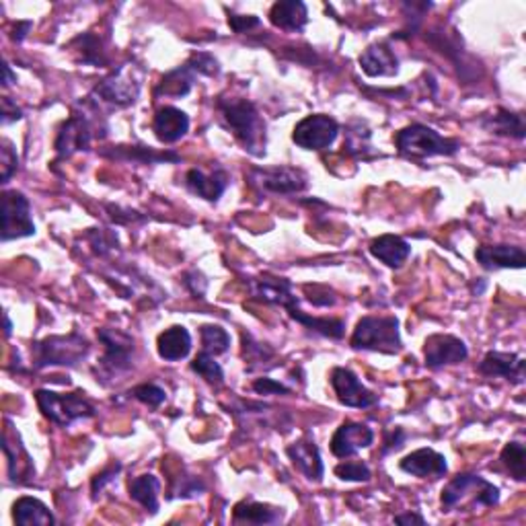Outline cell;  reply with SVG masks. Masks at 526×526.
I'll return each mask as SVG.
<instances>
[{
  "mask_svg": "<svg viewBox=\"0 0 526 526\" xmlns=\"http://www.w3.org/2000/svg\"><path fill=\"white\" fill-rule=\"evenodd\" d=\"M220 111L222 122L227 124V128L233 132L237 142L243 146V151H247L254 157H263L265 154V122L257 108L247 99L241 97H224L216 105Z\"/></svg>",
  "mask_w": 526,
  "mask_h": 526,
  "instance_id": "6da1fadb",
  "label": "cell"
},
{
  "mask_svg": "<svg viewBox=\"0 0 526 526\" xmlns=\"http://www.w3.org/2000/svg\"><path fill=\"white\" fill-rule=\"evenodd\" d=\"M442 512H477L500 504V489L475 473H459L446 483L440 496Z\"/></svg>",
  "mask_w": 526,
  "mask_h": 526,
  "instance_id": "7a4b0ae2",
  "label": "cell"
},
{
  "mask_svg": "<svg viewBox=\"0 0 526 526\" xmlns=\"http://www.w3.org/2000/svg\"><path fill=\"white\" fill-rule=\"evenodd\" d=\"M97 130H105V125L99 124V108L97 103L87 97L82 101V111H74L56 136L54 149L58 152L60 159L73 157L74 152L89 151L93 138H103Z\"/></svg>",
  "mask_w": 526,
  "mask_h": 526,
  "instance_id": "3957f363",
  "label": "cell"
},
{
  "mask_svg": "<svg viewBox=\"0 0 526 526\" xmlns=\"http://www.w3.org/2000/svg\"><path fill=\"white\" fill-rule=\"evenodd\" d=\"M395 146L403 157L426 159V157H453L461 149V142L454 138L440 136L434 128L424 124L405 125L395 134Z\"/></svg>",
  "mask_w": 526,
  "mask_h": 526,
  "instance_id": "277c9868",
  "label": "cell"
},
{
  "mask_svg": "<svg viewBox=\"0 0 526 526\" xmlns=\"http://www.w3.org/2000/svg\"><path fill=\"white\" fill-rule=\"evenodd\" d=\"M97 338L103 343V358L99 360V370H95L97 381L105 384V378L122 381L124 375H128L134 366V340L122 329L103 327L97 332Z\"/></svg>",
  "mask_w": 526,
  "mask_h": 526,
  "instance_id": "5b68a950",
  "label": "cell"
},
{
  "mask_svg": "<svg viewBox=\"0 0 526 526\" xmlns=\"http://www.w3.org/2000/svg\"><path fill=\"white\" fill-rule=\"evenodd\" d=\"M89 349V341L76 332L68 335H50V338L35 341L31 346L33 366H76L85 360Z\"/></svg>",
  "mask_w": 526,
  "mask_h": 526,
  "instance_id": "8992f818",
  "label": "cell"
},
{
  "mask_svg": "<svg viewBox=\"0 0 526 526\" xmlns=\"http://www.w3.org/2000/svg\"><path fill=\"white\" fill-rule=\"evenodd\" d=\"M35 401L39 405V411L50 419L52 424L60 427H68L79 419L95 418V405L85 397V392H56L47 389H39L35 392Z\"/></svg>",
  "mask_w": 526,
  "mask_h": 526,
  "instance_id": "52a82bcc",
  "label": "cell"
},
{
  "mask_svg": "<svg viewBox=\"0 0 526 526\" xmlns=\"http://www.w3.org/2000/svg\"><path fill=\"white\" fill-rule=\"evenodd\" d=\"M354 349H370V352L397 354L401 352L403 343L399 335L397 317H362L349 340Z\"/></svg>",
  "mask_w": 526,
  "mask_h": 526,
  "instance_id": "ba28073f",
  "label": "cell"
},
{
  "mask_svg": "<svg viewBox=\"0 0 526 526\" xmlns=\"http://www.w3.org/2000/svg\"><path fill=\"white\" fill-rule=\"evenodd\" d=\"M142 79L144 70L128 62V65L114 70L109 76H105L89 97L97 103L101 101L116 105V108H128V105L136 103L140 89H142Z\"/></svg>",
  "mask_w": 526,
  "mask_h": 526,
  "instance_id": "9c48e42d",
  "label": "cell"
},
{
  "mask_svg": "<svg viewBox=\"0 0 526 526\" xmlns=\"http://www.w3.org/2000/svg\"><path fill=\"white\" fill-rule=\"evenodd\" d=\"M0 212H3V241L23 238L35 235V224L31 219V204L17 189H6L0 200Z\"/></svg>",
  "mask_w": 526,
  "mask_h": 526,
  "instance_id": "30bf717a",
  "label": "cell"
},
{
  "mask_svg": "<svg viewBox=\"0 0 526 526\" xmlns=\"http://www.w3.org/2000/svg\"><path fill=\"white\" fill-rule=\"evenodd\" d=\"M340 134V124L332 116L313 114L294 125L292 142L305 151H325Z\"/></svg>",
  "mask_w": 526,
  "mask_h": 526,
  "instance_id": "8fae6325",
  "label": "cell"
},
{
  "mask_svg": "<svg viewBox=\"0 0 526 526\" xmlns=\"http://www.w3.org/2000/svg\"><path fill=\"white\" fill-rule=\"evenodd\" d=\"M251 184L268 194L278 195H290L305 192L308 185V177L303 169H294V167H268V169H259L255 167L249 173Z\"/></svg>",
  "mask_w": 526,
  "mask_h": 526,
  "instance_id": "7c38bea8",
  "label": "cell"
},
{
  "mask_svg": "<svg viewBox=\"0 0 526 526\" xmlns=\"http://www.w3.org/2000/svg\"><path fill=\"white\" fill-rule=\"evenodd\" d=\"M332 387L335 391V395H338V401L341 405H346V408L366 410L378 403V395L364 387L360 378H358L349 368L340 366L332 370Z\"/></svg>",
  "mask_w": 526,
  "mask_h": 526,
  "instance_id": "4fadbf2b",
  "label": "cell"
},
{
  "mask_svg": "<svg viewBox=\"0 0 526 526\" xmlns=\"http://www.w3.org/2000/svg\"><path fill=\"white\" fill-rule=\"evenodd\" d=\"M424 356L426 366L438 370L442 366H453V364H461L462 360H467L469 349L465 341L454 338V335L434 333L424 343Z\"/></svg>",
  "mask_w": 526,
  "mask_h": 526,
  "instance_id": "5bb4252c",
  "label": "cell"
},
{
  "mask_svg": "<svg viewBox=\"0 0 526 526\" xmlns=\"http://www.w3.org/2000/svg\"><path fill=\"white\" fill-rule=\"evenodd\" d=\"M249 290L254 292V297L268 305H278L289 311L290 317H294L300 308L298 300L292 292L290 280L278 278V276H259L249 280Z\"/></svg>",
  "mask_w": 526,
  "mask_h": 526,
  "instance_id": "9a60e30c",
  "label": "cell"
},
{
  "mask_svg": "<svg viewBox=\"0 0 526 526\" xmlns=\"http://www.w3.org/2000/svg\"><path fill=\"white\" fill-rule=\"evenodd\" d=\"M375 442L373 427L360 422H343L332 438V453L338 459L354 457L358 451L368 448Z\"/></svg>",
  "mask_w": 526,
  "mask_h": 526,
  "instance_id": "2e32d148",
  "label": "cell"
},
{
  "mask_svg": "<svg viewBox=\"0 0 526 526\" xmlns=\"http://www.w3.org/2000/svg\"><path fill=\"white\" fill-rule=\"evenodd\" d=\"M524 358L512 352H487L477 370L487 378H506L514 384L524 383Z\"/></svg>",
  "mask_w": 526,
  "mask_h": 526,
  "instance_id": "e0dca14e",
  "label": "cell"
},
{
  "mask_svg": "<svg viewBox=\"0 0 526 526\" xmlns=\"http://www.w3.org/2000/svg\"><path fill=\"white\" fill-rule=\"evenodd\" d=\"M475 257L483 270H522L526 265V254L518 245H481Z\"/></svg>",
  "mask_w": 526,
  "mask_h": 526,
  "instance_id": "ac0fdd59",
  "label": "cell"
},
{
  "mask_svg": "<svg viewBox=\"0 0 526 526\" xmlns=\"http://www.w3.org/2000/svg\"><path fill=\"white\" fill-rule=\"evenodd\" d=\"M229 184V173L220 169V167H216L212 173H206L202 169H189L185 175V185L189 192L206 202H219L222 198V194L227 192Z\"/></svg>",
  "mask_w": 526,
  "mask_h": 526,
  "instance_id": "d6986e66",
  "label": "cell"
},
{
  "mask_svg": "<svg viewBox=\"0 0 526 526\" xmlns=\"http://www.w3.org/2000/svg\"><path fill=\"white\" fill-rule=\"evenodd\" d=\"M401 471L410 473L419 479H440L448 473L446 457L432 448H419V451L411 453L399 462Z\"/></svg>",
  "mask_w": 526,
  "mask_h": 526,
  "instance_id": "ffe728a7",
  "label": "cell"
},
{
  "mask_svg": "<svg viewBox=\"0 0 526 526\" xmlns=\"http://www.w3.org/2000/svg\"><path fill=\"white\" fill-rule=\"evenodd\" d=\"M152 132L159 138V142L175 144L189 132V117L185 111L173 108V105H165L154 114Z\"/></svg>",
  "mask_w": 526,
  "mask_h": 526,
  "instance_id": "44dd1931",
  "label": "cell"
},
{
  "mask_svg": "<svg viewBox=\"0 0 526 526\" xmlns=\"http://www.w3.org/2000/svg\"><path fill=\"white\" fill-rule=\"evenodd\" d=\"M286 454L297 467V471L303 473L306 479L321 481L323 473H325V465H323L319 446L315 444L313 438H300L286 448Z\"/></svg>",
  "mask_w": 526,
  "mask_h": 526,
  "instance_id": "7402d4cb",
  "label": "cell"
},
{
  "mask_svg": "<svg viewBox=\"0 0 526 526\" xmlns=\"http://www.w3.org/2000/svg\"><path fill=\"white\" fill-rule=\"evenodd\" d=\"M270 21L278 30L303 33L308 23V9L300 0H280L272 6Z\"/></svg>",
  "mask_w": 526,
  "mask_h": 526,
  "instance_id": "603a6c76",
  "label": "cell"
},
{
  "mask_svg": "<svg viewBox=\"0 0 526 526\" xmlns=\"http://www.w3.org/2000/svg\"><path fill=\"white\" fill-rule=\"evenodd\" d=\"M370 254L389 268H401L411 255V245L397 235H381L370 241Z\"/></svg>",
  "mask_w": 526,
  "mask_h": 526,
  "instance_id": "cb8c5ba5",
  "label": "cell"
},
{
  "mask_svg": "<svg viewBox=\"0 0 526 526\" xmlns=\"http://www.w3.org/2000/svg\"><path fill=\"white\" fill-rule=\"evenodd\" d=\"M360 66L364 74L373 76H395L399 73V60L387 44H375L360 56Z\"/></svg>",
  "mask_w": 526,
  "mask_h": 526,
  "instance_id": "d4e9b609",
  "label": "cell"
},
{
  "mask_svg": "<svg viewBox=\"0 0 526 526\" xmlns=\"http://www.w3.org/2000/svg\"><path fill=\"white\" fill-rule=\"evenodd\" d=\"M157 349L159 356L167 362L184 360L192 352V335L184 325H173L159 335Z\"/></svg>",
  "mask_w": 526,
  "mask_h": 526,
  "instance_id": "484cf974",
  "label": "cell"
},
{
  "mask_svg": "<svg viewBox=\"0 0 526 526\" xmlns=\"http://www.w3.org/2000/svg\"><path fill=\"white\" fill-rule=\"evenodd\" d=\"M13 521L21 526H54L56 518L38 497L23 496L13 504Z\"/></svg>",
  "mask_w": 526,
  "mask_h": 526,
  "instance_id": "4316f807",
  "label": "cell"
},
{
  "mask_svg": "<svg viewBox=\"0 0 526 526\" xmlns=\"http://www.w3.org/2000/svg\"><path fill=\"white\" fill-rule=\"evenodd\" d=\"M233 518L237 522H247V524H278L284 521V508L270 506V504H259L254 500H245L235 506Z\"/></svg>",
  "mask_w": 526,
  "mask_h": 526,
  "instance_id": "83f0119b",
  "label": "cell"
},
{
  "mask_svg": "<svg viewBox=\"0 0 526 526\" xmlns=\"http://www.w3.org/2000/svg\"><path fill=\"white\" fill-rule=\"evenodd\" d=\"M128 492H130L132 500L138 502L146 512L157 514L159 512V494H160L159 477H154L152 473L138 475V477H134V479H130Z\"/></svg>",
  "mask_w": 526,
  "mask_h": 526,
  "instance_id": "f1b7e54d",
  "label": "cell"
},
{
  "mask_svg": "<svg viewBox=\"0 0 526 526\" xmlns=\"http://www.w3.org/2000/svg\"><path fill=\"white\" fill-rule=\"evenodd\" d=\"M195 68L185 62L184 66L171 70V73H167L163 76V81L159 82L157 91H154V95L160 97H175V99H179V97H185L189 91L194 87V81H195Z\"/></svg>",
  "mask_w": 526,
  "mask_h": 526,
  "instance_id": "f546056e",
  "label": "cell"
},
{
  "mask_svg": "<svg viewBox=\"0 0 526 526\" xmlns=\"http://www.w3.org/2000/svg\"><path fill=\"white\" fill-rule=\"evenodd\" d=\"M481 124L483 128L497 136H510L516 140H522L526 136L524 117L521 114H512L508 109H497L496 114L483 117Z\"/></svg>",
  "mask_w": 526,
  "mask_h": 526,
  "instance_id": "4dcf8cb0",
  "label": "cell"
},
{
  "mask_svg": "<svg viewBox=\"0 0 526 526\" xmlns=\"http://www.w3.org/2000/svg\"><path fill=\"white\" fill-rule=\"evenodd\" d=\"M68 47L70 52L76 54V60L82 62V65H91V66L108 65V56H105L101 39L95 38V35L91 33L81 35V38H76Z\"/></svg>",
  "mask_w": 526,
  "mask_h": 526,
  "instance_id": "1f68e13d",
  "label": "cell"
},
{
  "mask_svg": "<svg viewBox=\"0 0 526 526\" xmlns=\"http://www.w3.org/2000/svg\"><path fill=\"white\" fill-rule=\"evenodd\" d=\"M114 157L136 160V163L142 165H157L163 163V160H173V163H177L179 160L175 152H154L151 149H146V146H117L114 151Z\"/></svg>",
  "mask_w": 526,
  "mask_h": 526,
  "instance_id": "d6a6232c",
  "label": "cell"
},
{
  "mask_svg": "<svg viewBox=\"0 0 526 526\" xmlns=\"http://www.w3.org/2000/svg\"><path fill=\"white\" fill-rule=\"evenodd\" d=\"M502 462L516 481L526 479V446L522 442H508L502 451Z\"/></svg>",
  "mask_w": 526,
  "mask_h": 526,
  "instance_id": "836d02e7",
  "label": "cell"
},
{
  "mask_svg": "<svg viewBox=\"0 0 526 526\" xmlns=\"http://www.w3.org/2000/svg\"><path fill=\"white\" fill-rule=\"evenodd\" d=\"M200 335H202V348H204V352L212 356L229 352L230 335L227 329H222L220 325H202Z\"/></svg>",
  "mask_w": 526,
  "mask_h": 526,
  "instance_id": "e575fe53",
  "label": "cell"
},
{
  "mask_svg": "<svg viewBox=\"0 0 526 526\" xmlns=\"http://www.w3.org/2000/svg\"><path fill=\"white\" fill-rule=\"evenodd\" d=\"M192 370L195 375H200L204 378L206 383L210 384H216V387H220L224 383V370L219 362H216V358L212 354H208L202 349V352L194 358L192 362Z\"/></svg>",
  "mask_w": 526,
  "mask_h": 526,
  "instance_id": "d590c367",
  "label": "cell"
},
{
  "mask_svg": "<svg viewBox=\"0 0 526 526\" xmlns=\"http://www.w3.org/2000/svg\"><path fill=\"white\" fill-rule=\"evenodd\" d=\"M370 149V132L362 122H356L348 128L346 142H343V151L352 157H364V152Z\"/></svg>",
  "mask_w": 526,
  "mask_h": 526,
  "instance_id": "8d00e7d4",
  "label": "cell"
},
{
  "mask_svg": "<svg viewBox=\"0 0 526 526\" xmlns=\"http://www.w3.org/2000/svg\"><path fill=\"white\" fill-rule=\"evenodd\" d=\"M335 475H338L341 481L362 483V481H370V477H373V471H370L366 462L346 461V462H340V465L335 467Z\"/></svg>",
  "mask_w": 526,
  "mask_h": 526,
  "instance_id": "74e56055",
  "label": "cell"
},
{
  "mask_svg": "<svg viewBox=\"0 0 526 526\" xmlns=\"http://www.w3.org/2000/svg\"><path fill=\"white\" fill-rule=\"evenodd\" d=\"M132 395H134V399H138L140 403L149 405V408H152V410L160 408V405L167 401L165 389H160L159 384H154V383L138 384V387L132 391Z\"/></svg>",
  "mask_w": 526,
  "mask_h": 526,
  "instance_id": "f35d334b",
  "label": "cell"
},
{
  "mask_svg": "<svg viewBox=\"0 0 526 526\" xmlns=\"http://www.w3.org/2000/svg\"><path fill=\"white\" fill-rule=\"evenodd\" d=\"M0 146H3V149H0V169H3V184H9L11 181V177L13 175L17 173V169H19V157H17V151H15V146H13V142L11 140H3V142H0Z\"/></svg>",
  "mask_w": 526,
  "mask_h": 526,
  "instance_id": "ab89813d",
  "label": "cell"
},
{
  "mask_svg": "<svg viewBox=\"0 0 526 526\" xmlns=\"http://www.w3.org/2000/svg\"><path fill=\"white\" fill-rule=\"evenodd\" d=\"M243 356H245V362H268L273 358V352L270 348H265L263 343H255L254 338L247 333H243Z\"/></svg>",
  "mask_w": 526,
  "mask_h": 526,
  "instance_id": "60d3db41",
  "label": "cell"
},
{
  "mask_svg": "<svg viewBox=\"0 0 526 526\" xmlns=\"http://www.w3.org/2000/svg\"><path fill=\"white\" fill-rule=\"evenodd\" d=\"M89 241L93 245V251L97 255H105L108 251L117 247V238L111 237L105 229H89Z\"/></svg>",
  "mask_w": 526,
  "mask_h": 526,
  "instance_id": "b9f144b4",
  "label": "cell"
},
{
  "mask_svg": "<svg viewBox=\"0 0 526 526\" xmlns=\"http://www.w3.org/2000/svg\"><path fill=\"white\" fill-rule=\"evenodd\" d=\"M254 391L259 392V395H289L290 389L284 387L282 383L273 381V378H257V381L254 383Z\"/></svg>",
  "mask_w": 526,
  "mask_h": 526,
  "instance_id": "7bdbcfd3",
  "label": "cell"
},
{
  "mask_svg": "<svg viewBox=\"0 0 526 526\" xmlns=\"http://www.w3.org/2000/svg\"><path fill=\"white\" fill-rule=\"evenodd\" d=\"M184 284L189 289V292L194 294L195 298H204L206 289H208V280L202 276L200 272H189L184 276Z\"/></svg>",
  "mask_w": 526,
  "mask_h": 526,
  "instance_id": "ee69618b",
  "label": "cell"
},
{
  "mask_svg": "<svg viewBox=\"0 0 526 526\" xmlns=\"http://www.w3.org/2000/svg\"><path fill=\"white\" fill-rule=\"evenodd\" d=\"M259 23H262V21H259L255 15H230L229 17V25L235 33L251 31L254 27H259Z\"/></svg>",
  "mask_w": 526,
  "mask_h": 526,
  "instance_id": "f6af8a7d",
  "label": "cell"
},
{
  "mask_svg": "<svg viewBox=\"0 0 526 526\" xmlns=\"http://www.w3.org/2000/svg\"><path fill=\"white\" fill-rule=\"evenodd\" d=\"M108 210H109L111 220H116L119 224H132V222H144L146 220L144 216H140L138 212H134V210H124L119 206H108Z\"/></svg>",
  "mask_w": 526,
  "mask_h": 526,
  "instance_id": "bcb514c9",
  "label": "cell"
},
{
  "mask_svg": "<svg viewBox=\"0 0 526 526\" xmlns=\"http://www.w3.org/2000/svg\"><path fill=\"white\" fill-rule=\"evenodd\" d=\"M122 471V465H111L109 469H105V471H101V473H97L95 475V479H93V483H91V487H93V496H97L101 492V489L108 486L109 481H114L116 479V475Z\"/></svg>",
  "mask_w": 526,
  "mask_h": 526,
  "instance_id": "7dc6e473",
  "label": "cell"
},
{
  "mask_svg": "<svg viewBox=\"0 0 526 526\" xmlns=\"http://www.w3.org/2000/svg\"><path fill=\"white\" fill-rule=\"evenodd\" d=\"M23 117V111H21L15 103H13L9 97H3V124H13L19 122Z\"/></svg>",
  "mask_w": 526,
  "mask_h": 526,
  "instance_id": "c3c4849f",
  "label": "cell"
},
{
  "mask_svg": "<svg viewBox=\"0 0 526 526\" xmlns=\"http://www.w3.org/2000/svg\"><path fill=\"white\" fill-rule=\"evenodd\" d=\"M405 438H408V434H405L401 427H395V432L391 434V436L387 438V442H384V448H383V454H389L392 451H399V448L403 446Z\"/></svg>",
  "mask_w": 526,
  "mask_h": 526,
  "instance_id": "681fc988",
  "label": "cell"
},
{
  "mask_svg": "<svg viewBox=\"0 0 526 526\" xmlns=\"http://www.w3.org/2000/svg\"><path fill=\"white\" fill-rule=\"evenodd\" d=\"M395 522H397V524H426L424 516L416 514V512H408V514H399V516H395Z\"/></svg>",
  "mask_w": 526,
  "mask_h": 526,
  "instance_id": "f907efd6",
  "label": "cell"
},
{
  "mask_svg": "<svg viewBox=\"0 0 526 526\" xmlns=\"http://www.w3.org/2000/svg\"><path fill=\"white\" fill-rule=\"evenodd\" d=\"M31 27H33L31 21H25V23H19V25L15 27V33H13V39H15V41H23V39H25V35H27V31H30Z\"/></svg>",
  "mask_w": 526,
  "mask_h": 526,
  "instance_id": "816d5d0a",
  "label": "cell"
},
{
  "mask_svg": "<svg viewBox=\"0 0 526 526\" xmlns=\"http://www.w3.org/2000/svg\"><path fill=\"white\" fill-rule=\"evenodd\" d=\"M13 82H17V76H15V74H13V70H11V66H9V65H6V62H4V79H3V85H4V87H11V85H13Z\"/></svg>",
  "mask_w": 526,
  "mask_h": 526,
  "instance_id": "f5cc1de1",
  "label": "cell"
},
{
  "mask_svg": "<svg viewBox=\"0 0 526 526\" xmlns=\"http://www.w3.org/2000/svg\"><path fill=\"white\" fill-rule=\"evenodd\" d=\"M11 329H13L11 327V319H9V315L4 313V335H6V338H9V335H11Z\"/></svg>",
  "mask_w": 526,
  "mask_h": 526,
  "instance_id": "db71d44e",
  "label": "cell"
}]
</instances>
